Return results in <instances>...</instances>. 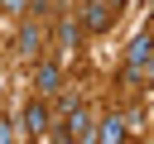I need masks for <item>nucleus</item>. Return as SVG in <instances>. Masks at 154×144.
<instances>
[{"mask_svg":"<svg viewBox=\"0 0 154 144\" xmlns=\"http://www.w3.org/2000/svg\"><path fill=\"white\" fill-rule=\"evenodd\" d=\"M130 134V125H125V115H106L96 130H91V139H101V144H120Z\"/></svg>","mask_w":154,"mask_h":144,"instance_id":"7ed1b4c3","label":"nucleus"},{"mask_svg":"<svg viewBox=\"0 0 154 144\" xmlns=\"http://www.w3.org/2000/svg\"><path fill=\"white\" fill-rule=\"evenodd\" d=\"M48 125H53V110H48L43 101H29V106H24V134L38 139V134H48Z\"/></svg>","mask_w":154,"mask_h":144,"instance_id":"f03ea898","label":"nucleus"},{"mask_svg":"<svg viewBox=\"0 0 154 144\" xmlns=\"http://www.w3.org/2000/svg\"><path fill=\"white\" fill-rule=\"evenodd\" d=\"M116 5H106V0H87V10H82V29H91V34H106L111 24H116Z\"/></svg>","mask_w":154,"mask_h":144,"instance_id":"f257e3e1","label":"nucleus"},{"mask_svg":"<svg viewBox=\"0 0 154 144\" xmlns=\"http://www.w3.org/2000/svg\"><path fill=\"white\" fill-rule=\"evenodd\" d=\"M29 0H0V14H24Z\"/></svg>","mask_w":154,"mask_h":144,"instance_id":"0eeeda50","label":"nucleus"},{"mask_svg":"<svg viewBox=\"0 0 154 144\" xmlns=\"http://www.w3.org/2000/svg\"><path fill=\"white\" fill-rule=\"evenodd\" d=\"M34 86H38V91H58V86H63V67H58L53 58H43L38 72H34Z\"/></svg>","mask_w":154,"mask_h":144,"instance_id":"20e7f679","label":"nucleus"},{"mask_svg":"<svg viewBox=\"0 0 154 144\" xmlns=\"http://www.w3.org/2000/svg\"><path fill=\"white\" fill-rule=\"evenodd\" d=\"M106 5H116V10H120V5H125V0H106Z\"/></svg>","mask_w":154,"mask_h":144,"instance_id":"6e6552de","label":"nucleus"},{"mask_svg":"<svg viewBox=\"0 0 154 144\" xmlns=\"http://www.w3.org/2000/svg\"><path fill=\"white\" fill-rule=\"evenodd\" d=\"M77 43V19H63L58 24V48H72Z\"/></svg>","mask_w":154,"mask_h":144,"instance_id":"423d86ee","label":"nucleus"},{"mask_svg":"<svg viewBox=\"0 0 154 144\" xmlns=\"http://www.w3.org/2000/svg\"><path fill=\"white\" fill-rule=\"evenodd\" d=\"M38 43H43V38H38V24H19V34H14V48H19L24 58H34V53H38Z\"/></svg>","mask_w":154,"mask_h":144,"instance_id":"39448f33","label":"nucleus"}]
</instances>
